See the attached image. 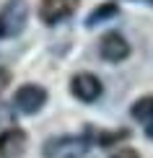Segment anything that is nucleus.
<instances>
[{"label":"nucleus","mask_w":153,"mask_h":158,"mask_svg":"<svg viewBox=\"0 0 153 158\" xmlns=\"http://www.w3.org/2000/svg\"><path fill=\"white\" fill-rule=\"evenodd\" d=\"M91 145H94L91 132L60 135V137H52V140L44 143L42 153H44V158H83L91 150Z\"/></svg>","instance_id":"nucleus-1"},{"label":"nucleus","mask_w":153,"mask_h":158,"mask_svg":"<svg viewBox=\"0 0 153 158\" xmlns=\"http://www.w3.org/2000/svg\"><path fill=\"white\" fill-rule=\"evenodd\" d=\"M0 23H3L5 36H18L29 23V3L26 0H8L0 10Z\"/></svg>","instance_id":"nucleus-2"},{"label":"nucleus","mask_w":153,"mask_h":158,"mask_svg":"<svg viewBox=\"0 0 153 158\" xmlns=\"http://www.w3.org/2000/svg\"><path fill=\"white\" fill-rule=\"evenodd\" d=\"M47 88L39 83H26L21 88L16 91V96H13V104H16V109L21 111V114H36V111L44 109V104H47Z\"/></svg>","instance_id":"nucleus-3"},{"label":"nucleus","mask_w":153,"mask_h":158,"mask_svg":"<svg viewBox=\"0 0 153 158\" xmlns=\"http://www.w3.org/2000/svg\"><path fill=\"white\" fill-rule=\"evenodd\" d=\"M70 94L83 104H94L104 94V85L94 73H75L70 78Z\"/></svg>","instance_id":"nucleus-4"},{"label":"nucleus","mask_w":153,"mask_h":158,"mask_svg":"<svg viewBox=\"0 0 153 158\" xmlns=\"http://www.w3.org/2000/svg\"><path fill=\"white\" fill-rule=\"evenodd\" d=\"M78 5H81V0H42L39 3V18H42V23L55 26L65 18H70L78 10Z\"/></svg>","instance_id":"nucleus-5"},{"label":"nucleus","mask_w":153,"mask_h":158,"mask_svg":"<svg viewBox=\"0 0 153 158\" xmlns=\"http://www.w3.org/2000/svg\"><path fill=\"white\" fill-rule=\"evenodd\" d=\"M130 52H132L130 42L119 34V31H109V34H104L101 42H99V55H101L106 62H122V60L130 57Z\"/></svg>","instance_id":"nucleus-6"},{"label":"nucleus","mask_w":153,"mask_h":158,"mask_svg":"<svg viewBox=\"0 0 153 158\" xmlns=\"http://www.w3.org/2000/svg\"><path fill=\"white\" fill-rule=\"evenodd\" d=\"M29 145V135L21 127H8L0 132V158H21Z\"/></svg>","instance_id":"nucleus-7"},{"label":"nucleus","mask_w":153,"mask_h":158,"mask_svg":"<svg viewBox=\"0 0 153 158\" xmlns=\"http://www.w3.org/2000/svg\"><path fill=\"white\" fill-rule=\"evenodd\" d=\"M119 13V5L117 3H101V5H96L94 10L86 16V29H94V26H99V23H104V21H112Z\"/></svg>","instance_id":"nucleus-8"},{"label":"nucleus","mask_w":153,"mask_h":158,"mask_svg":"<svg viewBox=\"0 0 153 158\" xmlns=\"http://www.w3.org/2000/svg\"><path fill=\"white\" fill-rule=\"evenodd\" d=\"M130 114H132V119L151 124V122H153V94L138 98V101L130 106Z\"/></svg>","instance_id":"nucleus-9"},{"label":"nucleus","mask_w":153,"mask_h":158,"mask_svg":"<svg viewBox=\"0 0 153 158\" xmlns=\"http://www.w3.org/2000/svg\"><path fill=\"white\" fill-rule=\"evenodd\" d=\"M127 137H130V130H114V132L106 130V132H99L96 135V143L101 148H112V145H119L122 140H127Z\"/></svg>","instance_id":"nucleus-10"},{"label":"nucleus","mask_w":153,"mask_h":158,"mask_svg":"<svg viewBox=\"0 0 153 158\" xmlns=\"http://www.w3.org/2000/svg\"><path fill=\"white\" fill-rule=\"evenodd\" d=\"M109 158H140V153H138L135 148H130V145H119V148L112 150Z\"/></svg>","instance_id":"nucleus-11"},{"label":"nucleus","mask_w":153,"mask_h":158,"mask_svg":"<svg viewBox=\"0 0 153 158\" xmlns=\"http://www.w3.org/2000/svg\"><path fill=\"white\" fill-rule=\"evenodd\" d=\"M145 137H148V140H153V122L145 124Z\"/></svg>","instance_id":"nucleus-12"},{"label":"nucleus","mask_w":153,"mask_h":158,"mask_svg":"<svg viewBox=\"0 0 153 158\" xmlns=\"http://www.w3.org/2000/svg\"><path fill=\"white\" fill-rule=\"evenodd\" d=\"M140 3H148V5H151V8H153V0H140Z\"/></svg>","instance_id":"nucleus-13"},{"label":"nucleus","mask_w":153,"mask_h":158,"mask_svg":"<svg viewBox=\"0 0 153 158\" xmlns=\"http://www.w3.org/2000/svg\"><path fill=\"white\" fill-rule=\"evenodd\" d=\"M0 36H5V34H3V23H0Z\"/></svg>","instance_id":"nucleus-14"}]
</instances>
